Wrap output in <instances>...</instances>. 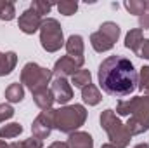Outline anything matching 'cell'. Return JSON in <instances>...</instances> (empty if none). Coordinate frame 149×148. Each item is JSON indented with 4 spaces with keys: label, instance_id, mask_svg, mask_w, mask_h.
Instances as JSON below:
<instances>
[{
    "label": "cell",
    "instance_id": "15",
    "mask_svg": "<svg viewBox=\"0 0 149 148\" xmlns=\"http://www.w3.org/2000/svg\"><path fill=\"white\" fill-rule=\"evenodd\" d=\"M81 99H83V103H87L88 106H95V105L101 103L102 96H101V91H99L94 84H90V85H87V87L81 89Z\"/></svg>",
    "mask_w": 149,
    "mask_h": 148
},
{
    "label": "cell",
    "instance_id": "25",
    "mask_svg": "<svg viewBox=\"0 0 149 148\" xmlns=\"http://www.w3.org/2000/svg\"><path fill=\"white\" fill-rule=\"evenodd\" d=\"M137 87H139L142 92L149 94V66H142V68H141V72H139V84H137Z\"/></svg>",
    "mask_w": 149,
    "mask_h": 148
},
{
    "label": "cell",
    "instance_id": "4",
    "mask_svg": "<svg viewBox=\"0 0 149 148\" xmlns=\"http://www.w3.org/2000/svg\"><path fill=\"white\" fill-rule=\"evenodd\" d=\"M99 120H101L102 129L108 132V138L111 140V145H114L116 148H127L130 145L132 134L128 132L127 125L118 118L114 110H111V108L104 110L101 113Z\"/></svg>",
    "mask_w": 149,
    "mask_h": 148
},
{
    "label": "cell",
    "instance_id": "30",
    "mask_svg": "<svg viewBox=\"0 0 149 148\" xmlns=\"http://www.w3.org/2000/svg\"><path fill=\"white\" fill-rule=\"evenodd\" d=\"M47 148H70V147H68L66 141H54L50 147H47Z\"/></svg>",
    "mask_w": 149,
    "mask_h": 148
},
{
    "label": "cell",
    "instance_id": "28",
    "mask_svg": "<svg viewBox=\"0 0 149 148\" xmlns=\"http://www.w3.org/2000/svg\"><path fill=\"white\" fill-rule=\"evenodd\" d=\"M137 56L142 58V59H149V38H144L139 51H137Z\"/></svg>",
    "mask_w": 149,
    "mask_h": 148
},
{
    "label": "cell",
    "instance_id": "6",
    "mask_svg": "<svg viewBox=\"0 0 149 148\" xmlns=\"http://www.w3.org/2000/svg\"><path fill=\"white\" fill-rule=\"evenodd\" d=\"M52 80V72L37 63H26L21 70V84H24L31 92L49 87Z\"/></svg>",
    "mask_w": 149,
    "mask_h": 148
},
{
    "label": "cell",
    "instance_id": "10",
    "mask_svg": "<svg viewBox=\"0 0 149 148\" xmlns=\"http://www.w3.org/2000/svg\"><path fill=\"white\" fill-rule=\"evenodd\" d=\"M42 23H43L42 16L37 14L31 7H30V9H26V11L19 16V19H17L19 30H21L23 33H26V35H33L35 32H38V30H40V26H42Z\"/></svg>",
    "mask_w": 149,
    "mask_h": 148
},
{
    "label": "cell",
    "instance_id": "1",
    "mask_svg": "<svg viewBox=\"0 0 149 148\" xmlns=\"http://www.w3.org/2000/svg\"><path fill=\"white\" fill-rule=\"evenodd\" d=\"M97 78L101 89L114 98L130 96L139 84V73L134 68V63L123 56L106 58L99 65Z\"/></svg>",
    "mask_w": 149,
    "mask_h": 148
},
{
    "label": "cell",
    "instance_id": "16",
    "mask_svg": "<svg viewBox=\"0 0 149 148\" xmlns=\"http://www.w3.org/2000/svg\"><path fill=\"white\" fill-rule=\"evenodd\" d=\"M64 47H66L70 56H74V58H81L83 56V38L80 35H71L64 42Z\"/></svg>",
    "mask_w": 149,
    "mask_h": 148
},
{
    "label": "cell",
    "instance_id": "27",
    "mask_svg": "<svg viewBox=\"0 0 149 148\" xmlns=\"http://www.w3.org/2000/svg\"><path fill=\"white\" fill-rule=\"evenodd\" d=\"M12 117H14V108H12L10 105H7V103H2V105H0V122L9 120V118H12Z\"/></svg>",
    "mask_w": 149,
    "mask_h": 148
},
{
    "label": "cell",
    "instance_id": "33",
    "mask_svg": "<svg viewBox=\"0 0 149 148\" xmlns=\"http://www.w3.org/2000/svg\"><path fill=\"white\" fill-rule=\"evenodd\" d=\"M0 148H9V145H7L3 140H0Z\"/></svg>",
    "mask_w": 149,
    "mask_h": 148
},
{
    "label": "cell",
    "instance_id": "12",
    "mask_svg": "<svg viewBox=\"0 0 149 148\" xmlns=\"http://www.w3.org/2000/svg\"><path fill=\"white\" fill-rule=\"evenodd\" d=\"M33 94V101H35V105H37L40 110H52V105L56 103V99H54V94H52V91H50V87H45V89H40V91H35V92H31Z\"/></svg>",
    "mask_w": 149,
    "mask_h": 148
},
{
    "label": "cell",
    "instance_id": "2",
    "mask_svg": "<svg viewBox=\"0 0 149 148\" xmlns=\"http://www.w3.org/2000/svg\"><path fill=\"white\" fill-rule=\"evenodd\" d=\"M116 115L128 117L125 124L132 136L149 131V96H134L116 105Z\"/></svg>",
    "mask_w": 149,
    "mask_h": 148
},
{
    "label": "cell",
    "instance_id": "29",
    "mask_svg": "<svg viewBox=\"0 0 149 148\" xmlns=\"http://www.w3.org/2000/svg\"><path fill=\"white\" fill-rule=\"evenodd\" d=\"M139 25H141V30H148L149 28V2H148V9L142 16H139Z\"/></svg>",
    "mask_w": 149,
    "mask_h": 148
},
{
    "label": "cell",
    "instance_id": "20",
    "mask_svg": "<svg viewBox=\"0 0 149 148\" xmlns=\"http://www.w3.org/2000/svg\"><path fill=\"white\" fill-rule=\"evenodd\" d=\"M23 132V125L17 124V122H10V124H5L3 127H0V140H10V138H16Z\"/></svg>",
    "mask_w": 149,
    "mask_h": 148
},
{
    "label": "cell",
    "instance_id": "9",
    "mask_svg": "<svg viewBox=\"0 0 149 148\" xmlns=\"http://www.w3.org/2000/svg\"><path fill=\"white\" fill-rule=\"evenodd\" d=\"M52 129H54V124H52V110L40 111V115L33 120V125H31L33 138L43 141V140L52 132Z\"/></svg>",
    "mask_w": 149,
    "mask_h": 148
},
{
    "label": "cell",
    "instance_id": "8",
    "mask_svg": "<svg viewBox=\"0 0 149 148\" xmlns=\"http://www.w3.org/2000/svg\"><path fill=\"white\" fill-rule=\"evenodd\" d=\"M83 63H85V58L81 56V58H74V56H63L61 59H57L56 61V65H54V68H52V75L54 77H63V78H66V77H73L78 70H81L83 68Z\"/></svg>",
    "mask_w": 149,
    "mask_h": 148
},
{
    "label": "cell",
    "instance_id": "3",
    "mask_svg": "<svg viewBox=\"0 0 149 148\" xmlns=\"http://www.w3.org/2000/svg\"><path fill=\"white\" fill-rule=\"evenodd\" d=\"M87 120V110L81 105H68L61 106L57 110L52 108V124L54 129L71 134L76 132Z\"/></svg>",
    "mask_w": 149,
    "mask_h": 148
},
{
    "label": "cell",
    "instance_id": "31",
    "mask_svg": "<svg viewBox=\"0 0 149 148\" xmlns=\"http://www.w3.org/2000/svg\"><path fill=\"white\" fill-rule=\"evenodd\" d=\"M134 148H149V145L148 143H139L137 147H134Z\"/></svg>",
    "mask_w": 149,
    "mask_h": 148
},
{
    "label": "cell",
    "instance_id": "13",
    "mask_svg": "<svg viewBox=\"0 0 149 148\" xmlns=\"http://www.w3.org/2000/svg\"><path fill=\"white\" fill-rule=\"evenodd\" d=\"M66 143H68L70 148H94V140H92V136H90L88 132H83V131L71 132Z\"/></svg>",
    "mask_w": 149,
    "mask_h": 148
},
{
    "label": "cell",
    "instance_id": "21",
    "mask_svg": "<svg viewBox=\"0 0 149 148\" xmlns=\"http://www.w3.org/2000/svg\"><path fill=\"white\" fill-rule=\"evenodd\" d=\"M125 9L130 12V14H135V16H142L148 9V2L146 0H127L125 2Z\"/></svg>",
    "mask_w": 149,
    "mask_h": 148
},
{
    "label": "cell",
    "instance_id": "23",
    "mask_svg": "<svg viewBox=\"0 0 149 148\" xmlns=\"http://www.w3.org/2000/svg\"><path fill=\"white\" fill-rule=\"evenodd\" d=\"M57 11L64 16H73L74 12L78 11V4L73 0H63V2H57Z\"/></svg>",
    "mask_w": 149,
    "mask_h": 148
},
{
    "label": "cell",
    "instance_id": "22",
    "mask_svg": "<svg viewBox=\"0 0 149 148\" xmlns=\"http://www.w3.org/2000/svg\"><path fill=\"white\" fill-rule=\"evenodd\" d=\"M16 18L14 4L9 0H0V19L2 21H12Z\"/></svg>",
    "mask_w": 149,
    "mask_h": 148
},
{
    "label": "cell",
    "instance_id": "19",
    "mask_svg": "<svg viewBox=\"0 0 149 148\" xmlns=\"http://www.w3.org/2000/svg\"><path fill=\"white\" fill-rule=\"evenodd\" d=\"M71 84H73L74 87H78V89H83V87H87V85L92 84V75H90L88 70L81 68V70H78L71 77Z\"/></svg>",
    "mask_w": 149,
    "mask_h": 148
},
{
    "label": "cell",
    "instance_id": "17",
    "mask_svg": "<svg viewBox=\"0 0 149 148\" xmlns=\"http://www.w3.org/2000/svg\"><path fill=\"white\" fill-rule=\"evenodd\" d=\"M142 40H144V37H142V30H141V28L130 30V32L127 33V37H125V47L130 49V51H134V52L137 54V51H139Z\"/></svg>",
    "mask_w": 149,
    "mask_h": 148
},
{
    "label": "cell",
    "instance_id": "7",
    "mask_svg": "<svg viewBox=\"0 0 149 148\" xmlns=\"http://www.w3.org/2000/svg\"><path fill=\"white\" fill-rule=\"evenodd\" d=\"M118 37H120V26L113 21H106L99 26L97 32H94L90 35V44H92L94 51L106 52L114 47V44L118 42Z\"/></svg>",
    "mask_w": 149,
    "mask_h": 148
},
{
    "label": "cell",
    "instance_id": "11",
    "mask_svg": "<svg viewBox=\"0 0 149 148\" xmlns=\"http://www.w3.org/2000/svg\"><path fill=\"white\" fill-rule=\"evenodd\" d=\"M50 91L54 94V99L59 103V105H66L71 98H73V89L70 85V82L63 77H56L52 80V85H50Z\"/></svg>",
    "mask_w": 149,
    "mask_h": 148
},
{
    "label": "cell",
    "instance_id": "18",
    "mask_svg": "<svg viewBox=\"0 0 149 148\" xmlns=\"http://www.w3.org/2000/svg\"><path fill=\"white\" fill-rule=\"evenodd\" d=\"M23 98H24V87H23V84L12 82L5 89V99L9 103H19V101H23Z\"/></svg>",
    "mask_w": 149,
    "mask_h": 148
},
{
    "label": "cell",
    "instance_id": "32",
    "mask_svg": "<svg viewBox=\"0 0 149 148\" xmlns=\"http://www.w3.org/2000/svg\"><path fill=\"white\" fill-rule=\"evenodd\" d=\"M101 148H116V147H114V145H111V143H104Z\"/></svg>",
    "mask_w": 149,
    "mask_h": 148
},
{
    "label": "cell",
    "instance_id": "26",
    "mask_svg": "<svg viewBox=\"0 0 149 148\" xmlns=\"http://www.w3.org/2000/svg\"><path fill=\"white\" fill-rule=\"evenodd\" d=\"M31 9L40 14V16H43V14H49L50 12V9H52V4L50 2H42V0H35V2H31Z\"/></svg>",
    "mask_w": 149,
    "mask_h": 148
},
{
    "label": "cell",
    "instance_id": "24",
    "mask_svg": "<svg viewBox=\"0 0 149 148\" xmlns=\"http://www.w3.org/2000/svg\"><path fill=\"white\" fill-rule=\"evenodd\" d=\"M9 148H43V141L37 138H30L24 141H14L9 145Z\"/></svg>",
    "mask_w": 149,
    "mask_h": 148
},
{
    "label": "cell",
    "instance_id": "5",
    "mask_svg": "<svg viewBox=\"0 0 149 148\" xmlns=\"http://www.w3.org/2000/svg\"><path fill=\"white\" fill-rule=\"evenodd\" d=\"M40 44L47 52H56L64 45L63 28L57 19H54V18L43 19V23L40 26Z\"/></svg>",
    "mask_w": 149,
    "mask_h": 148
},
{
    "label": "cell",
    "instance_id": "14",
    "mask_svg": "<svg viewBox=\"0 0 149 148\" xmlns=\"http://www.w3.org/2000/svg\"><path fill=\"white\" fill-rule=\"evenodd\" d=\"M16 63H17V54L14 51L0 54V77L10 73L16 68Z\"/></svg>",
    "mask_w": 149,
    "mask_h": 148
}]
</instances>
